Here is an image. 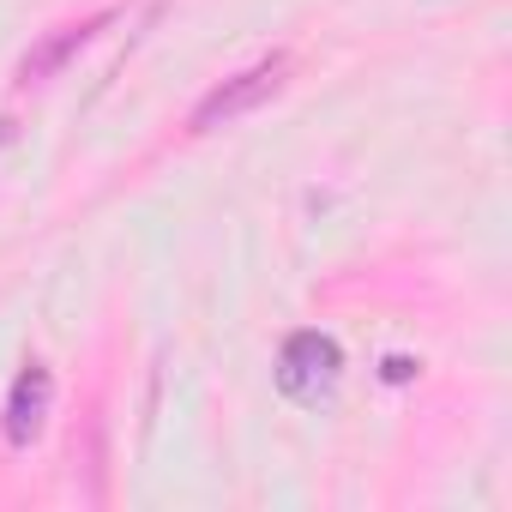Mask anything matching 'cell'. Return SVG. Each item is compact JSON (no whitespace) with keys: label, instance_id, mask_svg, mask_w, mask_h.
<instances>
[{"label":"cell","instance_id":"cell-1","mask_svg":"<svg viewBox=\"0 0 512 512\" xmlns=\"http://www.w3.org/2000/svg\"><path fill=\"white\" fill-rule=\"evenodd\" d=\"M284 73H290V55H266V61H253V67L229 73L217 91H205V97H199V109L187 115V127H193V133H217V127H229V121L253 115V109H260V103L284 85Z\"/></svg>","mask_w":512,"mask_h":512},{"label":"cell","instance_id":"cell-4","mask_svg":"<svg viewBox=\"0 0 512 512\" xmlns=\"http://www.w3.org/2000/svg\"><path fill=\"white\" fill-rule=\"evenodd\" d=\"M49 404H55V374L43 362H25L13 392H7V440L13 446H31L49 422Z\"/></svg>","mask_w":512,"mask_h":512},{"label":"cell","instance_id":"cell-2","mask_svg":"<svg viewBox=\"0 0 512 512\" xmlns=\"http://www.w3.org/2000/svg\"><path fill=\"white\" fill-rule=\"evenodd\" d=\"M344 374V350L326 332H290L278 350V392L290 404H320Z\"/></svg>","mask_w":512,"mask_h":512},{"label":"cell","instance_id":"cell-3","mask_svg":"<svg viewBox=\"0 0 512 512\" xmlns=\"http://www.w3.org/2000/svg\"><path fill=\"white\" fill-rule=\"evenodd\" d=\"M109 25V13H91V19H73V25H55L49 37H37L31 49H25V61H19V85H49L97 31Z\"/></svg>","mask_w":512,"mask_h":512}]
</instances>
